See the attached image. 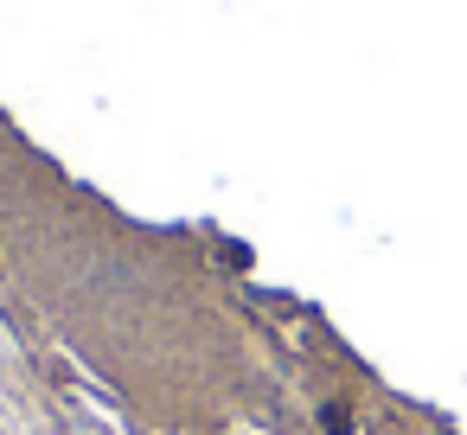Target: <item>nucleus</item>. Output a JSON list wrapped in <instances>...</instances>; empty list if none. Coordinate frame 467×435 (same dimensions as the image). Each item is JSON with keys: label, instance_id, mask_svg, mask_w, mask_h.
Wrapping results in <instances>:
<instances>
[{"label": "nucleus", "instance_id": "f257e3e1", "mask_svg": "<svg viewBox=\"0 0 467 435\" xmlns=\"http://www.w3.org/2000/svg\"><path fill=\"white\" fill-rule=\"evenodd\" d=\"M320 422H327L333 435H346V429H352V416H346V403H327V409H320Z\"/></svg>", "mask_w": 467, "mask_h": 435}]
</instances>
